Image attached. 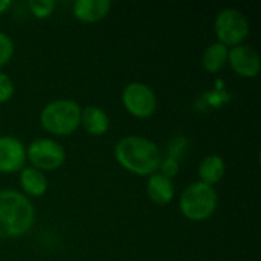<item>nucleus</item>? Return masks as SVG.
I'll use <instances>...</instances> for the list:
<instances>
[{
  "label": "nucleus",
  "instance_id": "nucleus-1",
  "mask_svg": "<svg viewBox=\"0 0 261 261\" xmlns=\"http://www.w3.org/2000/svg\"><path fill=\"white\" fill-rule=\"evenodd\" d=\"M115 159L127 171L136 176H151L162 165L159 147L144 136H125L115 147Z\"/></svg>",
  "mask_w": 261,
  "mask_h": 261
},
{
  "label": "nucleus",
  "instance_id": "nucleus-2",
  "mask_svg": "<svg viewBox=\"0 0 261 261\" xmlns=\"http://www.w3.org/2000/svg\"><path fill=\"white\" fill-rule=\"evenodd\" d=\"M35 222V210L29 197L15 190L0 191V239L24 236Z\"/></svg>",
  "mask_w": 261,
  "mask_h": 261
},
{
  "label": "nucleus",
  "instance_id": "nucleus-3",
  "mask_svg": "<svg viewBox=\"0 0 261 261\" xmlns=\"http://www.w3.org/2000/svg\"><path fill=\"white\" fill-rule=\"evenodd\" d=\"M41 127L57 136L72 135L81 124V107L72 99H55L40 113Z\"/></svg>",
  "mask_w": 261,
  "mask_h": 261
},
{
  "label": "nucleus",
  "instance_id": "nucleus-4",
  "mask_svg": "<svg viewBox=\"0 0 261 261\" xmlns=\"http://www.w3.org/2000/svg\"><path fill=\"white\" fill-rule=\"evenodd\" d=\"M219 205V196L214 187L203 182H193L188 185L179 199V208L184 217L191 222H203L210 219Z\"/></svg>",
  "mask_w": 261,
  "mask_h": 261
},
{
  "label": "nucleus",
  "instance_id": "nucleus-5",
  "mask_svg": "<svg viewBox=\"0 0 261 261\" xmlns=\"http://www.w3.org/2000/svg\"><path fill=\"white\" fill-rule=\"evenodd\" d=\"M214 32L219 43L228 46H239L249 35V20L248 17L236 8L222 9L214 20Z\"/></svg>",
  "mask_w": 261,
  "mask_h": 261
},
{
  "label": "nucleus",
  "instance_id": "nucleus-6",
  "mask_svg": "<svg viewBox=\"0 0 261 261\" xmlns=\"http://www.w3.org/2000/svg\"><path fill=\"white\" fill-rule=\"evenodd\" d=\"M26 161L31 162V167L43 171L58 170L66 161V150L63 145L50 138L34 139L26 147Z\"/></svg>",
  "mask_w": 261,
  "mask_h": 261
},
{
  "label": "nucleus",
  "instance_id": "nucleus-7",
  "mask_svg": "<svg viewBox=\"0 0 261 261\" xmlns=\"http://www.w3.org/2000/svg\"><path fill=\"white\" fill-rule=\"evenodd\" d=\"M121 99L125 110L139 119L150 118L158 109V96L154 90L139 81L127 84L122 90Z\"/></svg>",
  "mask_w": 261,
  "mask_h": 261
},
{
  "label": "nucleus",
  "instance_id": "nucleus-8",
  "mask_svg": "<svg viewBox=\"0 0 261 261\" xmlns=\"http://www.w3.org/2000/svg\"><path fill=\"white\" fill-rule=\"evenodd\" d=\"M228 63L243 78H255L261 70V58L257 49L249 44L234 46L228 52Z\"/></svg>",
  "mask_w": 261,
  "mask_h": 261
},
{
  "label": "nucleus",
  "instance_id": "nucleus-9",
  "mask_svg": "<svg viewBox=\"0 0 261 261\" xmlns=\"http://www.w3.org/2000/svg\"><path fill=\"white\" fill-rule=\"evenodd\" d=\"M26 147L14 136H0V173H15L24 167Z\"/></svg>",
  "mask_w": 261,
  "mask_h": 261
},
{
  "label": "nucleus",
  "instance_id": "nucleus-10",
  "mask_svg": "<svg viewBox=\"0 0 261 261\" xmlns=\"http://www.w3.org/2000/svg\"><path fill=\"white\" fill-rule=\"evenodd\" d=\"M110 8V0H76L73 3V15L83 23H95L102 20Z\"/></svg>",
  "mask_w": 261,
  "mask_h": 261
},
{
  "label": "nucleus",
  "instance_id": "nucleus-11",
  "mask_svg": "<svg viewBox=\"0 0 261 261\" xmlns=\"http://www.w3.org/2000/svg\"><path fill=\"white\" fill-rule=\"evenodd\" d=\"M147 194L156 205H168L174 199V185L170 176L164 173H154L148 177Z\"/></svg>",
  "mask_w": 261,
  "mask_h": 261
},
{
  "label": "nucleus",
  "instance_id": "nucleus-12",
  "mask_svg": "<svg viewBox=\"0 0 261 261\" xmlns=\"http://www.w3.org/2000/svg\"><path fill=\"white\" fill-rule=\"evenodd\" d=\"M83 128L90 136H102L107 133L110 127L109 115L96 106H87L86 109H81V124Z\"/></svg>",
  "mask_w": 261,
  "mask_h": 261
},
{
  "label": "nucleus",
  "instance_id": "nucleus-13",
  "mask_svg": "<svg viewBox=\"0 0 261 261\" xmlns=\"http://www.w3.org/2000/svg\"><path fill=\"white\" fill-rule=\"evenodd\" d=\"M226 173V165H225V159L219 154H210L206 158L202 159L200 165H199V177L200 182L214 187L216 184H219Z\"/></svg>",
  "mask_w": 261,
  "mask_h": 261
},
{
  "label": "nucleus",
  "instance_id": "nucleus-14",
  "mask_svg": "<svg viewBox=\"0 0 261 261\" xmlns=\"http://www.w3.org/2000/svg\"><path fill=\"white\" fill-rule=\"evenodd\" d=\"M20 185L26 193V197H41L47 191V179L44 173L34 167H23L20 170Z\"/></svg>",
  "mask_w": 261,
  "mask_h": 261
},
{
  "label": "nucleus",
  "instance_id": "nucleus-15",
  "mask_svg": "<svg viewBox=\"0 0 261 261\" xmlns=\"http://www.w3.org/2000/svg\"><path fill=\"white\" fill-rule=\"evenodd\" d=\"M228 52L229 49L219 41L210 44L202 57V64L205 70H208L210 73H217L225 69V66L228 64Z\"/></svg>",
  "mask_w": 261,
  "mask_h": 261
},
{
  "label": "nucleus",
  "instance_id": "nucleus-16",
  "mask_svg": "<svg viewBox=\"0 0 261 261\" xmlns=\"http://www.w3.org/2000/svg\"><path fill=\"white\" fill-rule=\"evenodd\" d=\"M29 9H31L34 17L47 18L55 9V2L54 0H31Z\"/></svg>",
  "mask_w": 261,
  "mask_h": 261
},
{
  "label": "nucleus",
  "instance_id": "nucleus-17",
  "mask_svg": "<svg viewBox=\"0 0 261 261\" xmlns=\"http://www.w3.org/2000/svg\"><path fill=\"white\" fill-rule=\"evenodd\" d=\"M14 55V41L5 32H0V67L5 66Z\"/></svg>",
  "mask_w": 261,
  "mask_h": 261
},
{
  "label": "nucleus",
  "instance_id": "nucleus-18",
  "mask_svg": "<svg viewBox=\"0 0 261 261\" xmlns=\"http://www.w3.org/2000/svg\"><path fill=\"white\" fill-rule=\"evenodd\" d=\"M14 92H15V86H14L12 80L0 70V104L9 101L12 98Z\"/></svg>",
  "mask_w": 261,
  "mask_h": 261
},
{
  "label": "nucleus",
  "instance_id": "nucleus-19",
  "mask_svg": "<svg viewBox=\"0 0 261 261\" xmlns=\"http://www.w3.org/2000/svg\"><path fill=\"white\" fill-rule=\"evenodd\" d=\"M11 0H0V14H3V12H6L9 8H11Z\"/></svg>",
  "mask_w": 261,
  "mask_h": 261
}]
</instances>
